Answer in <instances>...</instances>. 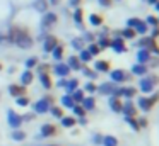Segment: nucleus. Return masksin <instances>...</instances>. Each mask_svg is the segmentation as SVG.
<instances>
[{
	"label": "nucleus",
	"instance_id": "5fc2aeb1",
	"mask_svg": "<svg viewBox=\"0 0 159 146\" xmlns=\"http://www.w3.org/2000/svg\"><path fill=\"white\" fill-rule=\"evenodd\" d=\"M94 141H96V143H101V141H103V138H101V136L98 134V136H94Z\"/></svg>",
	"mask_w": 159,
	"mask_h": 146
},
{
	"label": "nucleus",
	"instance_id": "a19ab883",
	"mask_svg": "<svg viewBox=\"0 0 159 146\" xmlns=\"http://www.w3.org/2000/svg\"><path fill=\"white\" fill-rule=\"evenodd\" d=\"M140 22H142L140 19H137V17H132V19L127 20V27H132V29H134V27H137Z\"/></svg>",
	"mask_w": 159,
	"mask_h": 146
},
{
	"label": "nucleus",
	"instance_id": "c9c22d12",
	"mask_svg": "<svg viewBox=\"0 0 159 146\" xmlns=\"http://www.w3.org/2000/svg\"><path fill=\"white\" fill-rule=\"evenodd\" d=\"M87 51H89V53L93 54V56H98V54H99L103 49H101V48L98 46V44H94V43H93V44H89V48H87Z\"/></svg>",
	"mask_w": 159,
	"mask_h": 146
},
{
	"label": "nucleus",
	"instance_id": "5701e85b",
	"mask_svg": "<svg viewBox=\"0 0 159 146\" xmlns=\"http://www.w3.org/2000/svg\"><path fill=\"white\" fill-rule=\"evenodd\" d=\"M147 73V66L145 65H134V68H132V75H139V77H142V75Z\"/></svg>",
	"mask_w": 159,
	"mask_h": 146
},
{
	"label": "nucleus",
	"instance_id": "f3484780",
	"mask_svg": "<svg viewBox=\"0 0 159 146\" xmlns=\"http://www.w3.org/2000/svg\"><path fill=\"white\" fill-rule=\"evenodd\" d=\"M60 122H62L63 127H74V126L77 124V119L74 117V115H63V117L60 119Z\"/></svg>",
	"mask_w": 159,
	"mask_h": 146
},
{
	"label": "nucleus",
	"instance_id": "473e14b6",
	"mask_svg": "<svg viewBox=\"0 0 159 146\" xmlns=\"http://www.w3.org/2000/svg\"><path fill=\"white\" fill-rule=\"evenodd\" d=\"M50 111H52V114L55 115V117H58V119L63 117V109L60 107V105H52V107H50Z\"/></svg>",
	"mask_w": 159,
	"mask_h": 146
},
{
	"label": "nucleus",
	"instance_id": "13d9d810",
	"mask_svg": "<svg viewBox=\"0 0 159 146\" xmlns=\"http://www.w3.org/2000/svg\"><path fill=\"white\" fill-rule=\"evenodd\" d=\"M79 119H80L79 122H80V124H82V126H86V124H87V121H86V119H84V117H79Z\"/></svg>",
	"mask_w": 159,
	"mask_h": 146
},
{
	"label": "nucleus",
	"instance_id": "423d86ee",
	"mask_svg": "<svg viewBox=\"0 0 159 146\" xmlns=\"http://www.w3.org/2000/svg\"><path fill=\"white\" fill-rule=\"evenodd\" d=\"M22 124V115L16 114L14 111H9V126L14 129H19Z\"/></svg>",
	"mask_w": 159,
	"mask_h": 146
},
{
	"label": "nucleus",
	"instance_id": "f704fd0d",
	"mask_svg": "<svg viewBox=\"0 0 159 146\" xmlns=\"http://www.w3.org/2000/svg\"><path fill=\"white\" fill-rule=\"evenodd\" d=\"M36 66H38V58L36 56L29 58V60L26 61V70H33V68H36Z\"/></svg>",
	"mask_w": 159,
	"mask_h": 146
},
{
	"label": "nucleus",
	"instance_id": "7ed1b4c3",
	"mask_svg": "<svg viewBox=\"0 0 159 146\" xmlns=\"http://www.w3.org/2000/svg\"><path fill=\"white\" fill-rule=\"evenodd\" d=\"M159 83V77H147V78H142L140 80V90L145 92V94H151L154 90V85Z\"/></svg>",
	"mask_w": 159,
	"mask_h": 146
},
{
	"label": "nucleus",
	"instance_id": "39448f33",
	"mask_svg": "<svg viewBox=\"0 0 159 146\" xmlns=\"http://www.w3.org/2000/svg\"><path fill=\"white\" fill-rule=\"evenodd\" d=\"M111 80H113V83H123L127 80H132V73H127L125 70H113Z\"/></svg>",
	"mask_w": 159,
	"mask_h": 146
},
{
	"label": "nucleus",
	"instance_id": "3c124183",
	"mask_svg": "<svg viewBox=\"0 0 159 146\" xmlns=\"http://www.w3.org/2000/svg\"><path fill=\"white\" fill-rule=\"evenodd\" d=\"M157 36H159V26L154 27V31H152V36H151V37H152V39H156Z\"/></svg>",
	"mask_w": 159,
	"mask_h": 146
},
{
	"label": "nucleus",
	"instance_id": "1a4fd4ad",
	"mask_svg": "<svg viewBox=\"0 0 159 146\" xmlns=\"http://www.w3.org/2000/svg\"><path fill=\"white\" fill-rule=\"evenodd\" d=\"M9 94L12 95V97H21V95H26V87L24 85H17V83H12L9 85Z\"/></svg>",
	"mask_w": 159,
	"mask_h": 146
},
{
	"label": "nucleus",
	"instance_id": "72a5a7b5",
	"mask_svg": "<svg viewBox=\"0 0 159 146\" xmlns=\"http://www.w3.org/2000/svg\"><path fill=\"white\" fill-rule=\"evenodd\" d=\"M43 22L46 24V26H53V24H57V15L53 12H48L46 14V17H45V20Z\"/></svg>",
	"mask_w": 159,
	"mask_h": 146
},
{
	"label": "nucleus",
	"instance_id": "4c0bfd02",
	"mask_svg": "<svg viewBox=\"0 0 159 146\" xmlns=\"http://www.w3.org/2000/svg\"><path fill=\"white\" fill-rule=\"evenodd\" d=\"M74 114H75L77 115V117H84V115H86V111H84V107H82V105H74Z\"/></svg>",
	"mask_w": 159,
	"mask_h": 146
},
{
	"label": "nucleus",
	"instance_id": "f8f14e48",
	"mask_svg": "<svg viewBox=\"0 0 159 146\" xmlns=\"http://www.w3.org/2000/svg\"><path fill=\"white\" fill-rule=\"evenodd\" d=\"M53 71H55L58 77H69L70 68L67 66V65H63V63H58V65H55V66H53Z\"/></svg>",
	"mask_w": 159,
	"mask_h": 146
},
{
	"label": "nucleus",
	"instance_id": "6e6d98bb",
	"mask_svg": "<svg viewBox=\"0 0 159 146\" xmlns=\"http://www.w3.org/2000/svg\"><path fill=\"white\" fill-rule=\"evenodd\" d=\"M86 39H87V41H93V34L87 32V34H86Z\"/></svg>",
	"mask_w": 159,
	"mask_h": 146
},
{
	"label": "nucleus",
	"instance_id": "c756f323",
	"mask_svg": "<svg viewBox=\"0 0 159 146\" xmlns=\"http://www.w3.org/2000/svg\"><path fill=\"white\" fill-rule=\"evenodd\" d=\"M26 132L24 131H21V129H16L14 132H12V139H14V141H24L26 139Z\"/></svg>",
	"mask_w": 159,
	"mask_h": 146
},
{
	"label": "nucleus",
	"instance_id": "0e129e2a",
	"mask_svg": "<svg viewBox=\"0 0 159 146\" xmlns=\"http://www.w3.org/2000/svg\"><path fill=\"white\" fill-rule=\"evenodd\" d=\"M50 146H57V144H50Z\"/></svg>",
	"mask_w": 159,
	"mask_h": 146
},
{
	"label": "nucleus",
	"instance_id": "2eb2a0df",
	"mask_svg": "<svg viewBox=\"0 0 159 146\" xmlns=\"http://www.w3.org/2000/svg\"><path fill=\"white\" fill-rule=\"evenodd\" d=\"M33 80H34V73H33V70H26L24 73L21 75V83L24 85H29V83H33Z\"/></svg>",
	"mask_w": 159,
	"mask_h": 146
},
{
	"label": "nucleus",
	"instance_id": "2f4dec72",
	"mask_svg": "<svg viewBox=\"0 0 159 146\" xmlns=\"http://www.w3.org/2000/svg\"><path fill=\"white\" fill-rule=\"evenodd\" d=\"M62 104L65 105L67 109H72L74 105H75V102H74V98L70 97L69 94H67V95H63V97H62Z\"/></svg>",
	"mask_w": 159,
	"mask_h": 146
},
{
	"label": "nucleus",
	"instance_id": "ea45409f",
	"mask_svg": "<svg viewBox=\"0 0 159 146\" xmlns=\"http://www.w3.org/2000/svg\"><path fill=\"white\" fill-rule=\"evenodd\" d=\"M74 19H75L77 24H82V9H80V7L75 9V12H74Z\"/></svg>",
	"mask_w": 159,
	"mask_h": 146
},
{
	"label": "nucleus",
	"instance_id": "58836bf2",
	"mask_svg": "<svg viewBox=\"0 0 159 146\" xmlns=\"http://www.w3.org/2000/svg\"><path fill=\"white\" fill-rule=\"evenodd\" d=\"M145 24H147V26H149V24H151V26L157 27V26H159V19H157V17H156V15H149L147 19H145Z\"/></svg>",
	"mask_w": 159,
	"mask_h": 146
},
{
	"label": "nucleus",
	"instance_id": "a18cd8bd",
	"mask_svg": "<svg viewBox=\"0 0 159 146\" xmlns=\"http://www.w3.org/2000/svg\"><path fill=\"white\" fill-rule=\"evenodd\" d=\"M80 70L84 71V75H86V77H91V78H96V71H93V70H89V68H80Z\"/></svg>",
	"mask_w": 159,
	"mask_h": 146
},
{
	"label": "nucleus",
	"instance_id": "4be33fe9",
	"mask_svg": "<svg viewBox=\"0 0 159 146\" xmlns=\"http://www.w3.org/2000/svg\"><path fill=\"white\" fill-rule=\"evenodd\" d=\"M89 22L93 24V26H103L104 19H103V15H99V14H91V15H89Z\"/></svg>",
	"mask_w": 159,
	"mask_h": 146
},
{
	"label": "nucleus",
	"instance_id": "f03ea898",
	"mask_svg": "<svg viewBox=\"0 0 159 146\" xmlns=\"http://www.w3.org/2000/svg\"><path fill=\"white\" fill-rule=\"evenodd\" d=\"M157 100H159V92L152 94L151 97H140L139 98V107L144 112H149V111H152V107H154L156 104H157Z\"/></svg>",
	"mask_w": 159,
	"mask_h": 146
},
{
	"label": "nucleus",
	"instance_id": "b1692460",
	"mask_svg": "<svg viewBox=\"0 0 159 146\" xmlns=\"http://www.w3.org/2000/svg\"><path fill=\"white\" fill-rule=\"evenodd\" d=\"M65 88H67V94L70 95L74 90H77V88H79V80H77V78L69 80V81H67V85H65Z\"/></svg>",
	"mask_w": 159,
	"mask_h": 146
},
{
	"label": "nucleus",
	"instance_id": "bb28decb",
	"mask_svg": "<svg viewBox=\"0 0 159 146\" xmlns=\"http://www.w3.org/2000/svg\"><path fill=\"white\" fill-rule=\"evenodd\" d=\"M135 36H137V32H135V29H132V27H127V29L121 31V37H123V39H134Z\"/></svg>",
	"mask_w": 159,
	"mask_h": 146
},
{
	"label": "nucleus",
	"instance_id": "7c9ffc66",
	"mask_svg": "<svg viewBox=\"0 0 159 146\" xmlns=\"http://www.w3.org/2000/svg\"><path fill=\"white\" fill-rule=\"evenodd\" d=\"M79 60H80V63H87V61L93 60V54H91L87 49H80V56H79Z\"/></svg>",
	"mask_w": 159,
	"mask_h": 146
},
{
	"label": "nucleus",
	"instance_id": "c85d7f7f",
	"mask_svg": "<svg viewBox=\"0 0 159 146\" xmlns=\"http://www.w3.org/2000/svg\"><path fill=\"white\" fill-rule=\"evenodd\" d=\"M103 144L104 146H118V139L115 136H104L103 138Z\"/></svg>",
	"mask_w": 159,
	"mask_h": 146
},
{
	"label": "nucleus",
	"instance_id": "864d4df0",
	"mask_svg": "<svg viewBox=\"0 0 159 146\" xmlns=\"http://www.w3.org/2000/svg\"><path fill=\"white\" fill-rule=\"evenodd\" d=\"M139 126H140V127H145V126H147V121H145L144 117H142V119H139Z\"/></svg>",
	"mask_w": 159,
	"mask_h": 146
},
{
	"label": "nucleus",
	"instance_id": "603ef678",
	"mask_svg": "<svg viewBox=\"0 0 159 146\" xmlns=\"http://www.w3.org/2000/svg\"><path fill=\"white\" fill-rule=\"evenodd\" d=\"M80 2H82V0H70V5H72V7H79Z\"/></svg>",
	"mask_w": 159,
	"mask_h": 146
},
{
	"label": "nucleus",
	"instance_id": "49530a36",
	"mask_svg": "<svg viewBox=\"0 0 159 146\" xmlns=\"http://www.w3.org/2000/svg\"><path fill=\"white\" fill-rule=\"evenodd\" d=\"M72 46H74V48H77L79 51H80V49H84V48H82V39H74V41H72Z\"/></svg>",
	"mask_w": 159,
	"mask_h": 146
},
{
	"label": "nucleus",
	"instance_id": "393cba45",
	"mask_svg": "<svg viewBox=\"0 0 159 146\" xmlns=\"http://www.w3.org/2000/svg\"><path fill=\"white\" fill-rule=\"evenodd\" d=\"M70 97L74 98V102H82L84 100V97H86V95H84V90H80V88H77V90H74L72 94H70Z\"/></svg>",
	"mask_w": 159,
	"mask_h": 146
},
{
	"label": "nucleus",
	"instance_id": "6ab92c4d",
	"mask_svg": "<svg viewBox=\"0 0 159 146\" xmlns=\"http://www.w3.org/2000/svg\"><path fill=\"white\" fill-rule=\"evenodd\" d=\"M39 81H41V85L46 88V90H50V88L53 87V81H52V78H50L48 73H41V75H39Z\"/></svg>",
	"mask_w": 159,
	"mask_h": 146
},
{
	"label": "nucleus",
	"instance_id": "ddd939ff",
	"mask_svg": "<svg viewBox=\"0 0 159 146\" xmlns=\"http://www.w3.org/2000/svg\"><path fill=\"white\" fill-rule=\"evenodd\" d=\"M121 112H125V115H127V117H135V114H137V109H135V105L132 104L130 100H128L127 104H123Z\"/></svg>",
	"mask_w": 159,
	"mask_h": 146
},
{
	"label": "nucleus",
	"instance_id": "4d7b16f0",
	"mask_svg": "<svg viewBox=\"0 0 159 146\" xmlns=\"http://www.w3.org/2000/svg\"><path fill=\"white\" fill-rule=\"evenodd\" d=\"M65 85H67L65 80H60V81H58V87H65Z\"/></svg>",
	"mask_w": 159,
	"mask_h": 146
},
{
	"label": "nucleus",
	"instance_id": "0eeeda50",
	"mask_svg": "<svg viewBox=\"0 0 159 146\" xmlns=\"http://www.w3.org/2000/svg\"><path fill=\"white\" fill-rule=\"evenodd\" d=\"M41 134L45 136V138H52V136H57L58 134V127H57L55 124H43L41 126Z\"/></svg>",
	"mask_w": 159,
	"mask_h": 146
},
{
	"label": "nucleus",
	"instance_id": "79ce46f5",
	"mask_svg": "<svg viewBox=\"0 0 159 146\" xmlns=\"http://www.w3.org/2000/svg\"><path fill=\"white\" fill-rule=\"evenodd\" d=\"M125 121H127L128 124H130L132 127L135 129V131H139V129H140V126H139V121H135V117H125Z\"/></svg>",
	"mask_w": 159,
	"mask_h": 146
},
{
	"label": "nucleus",
	"instance_id": "c03bdc74",
	"mask_svg": "<svg viewBox=\"0 0 159 146\" xmlns=\"http://www.w3.org/2000/svg\"><path fill=\"white\" fill-rule=\"evenodd\" d=\"M86 92H89V94H93V92L98 90V85L93 83V81H89V83H86V88H84Z\"/></svg>",
	"mask_w": 159,
	"mask_h": 146
},
{
	"label": "nucleus",
	"instance_id": "69168bd1",
	"mask_svg": "<svg viewBox=\"0 0 159 146\" xmlns=\"http://www.w3.org/2000/svg\"><path fill=\"white\" fill-rule=\"evenodd\" d=\"M157 19H159V17H157Z\"/></svg>",
	"mask_w": 159,
	"mask_h": 146
},
{
	"label": "nucleus",
	"instance_id": "bf43d9fd",
	"mask_svg": "<svg viewBox=\"0 0 159 146\" xmlns=\"http://www.w3.org/2000/svg\"><path fill=\"white\" fill-rule=\"evenodd\" d=\"M62 0H50V3H53V5H57V3H60Z\"/></svg>",
	"mask_w": 159,
	"mask_h": 146
},
{
	"label": "nucleus",
	"instance_id": "cd10ccee",
	"mask_svg": "<svg viewBox=\"0 0 159 146\" xmlns=\"http://www.w3.org/2000/svg\"><path fill=\"white\" fill-rule=\"evenodd\" d=\"M52 54H53V58H55L57 61L62 60V58H63V46H62V44H58V46L52 51Z\"/></svg>",
	"mask_w": 159,
	"mask_h": 146
},
{
	"label": "nucleus",
	"instance_id": "9b49d317",
	"mask_svg": "<svg viewBox=\"0 0 159 146\" xmlns=\"http://www.w3.org/2000/svg\"><path fill=\"white\" fill-rule=\"evenodd\" d=\"M111 48H113L116 53H125V51H127V48H125V39L123 37H115V39L111 41Z\"/></svg>",
	"mask_w": 159,
	"mask_h": 146
},
{
	"label": "nucleus",
	"instance_id": "9d476101",
	"mask_svg": "<svg viewBox=\"0 0 159 146\" xmlns=\"http://www.w3.org/2000/svg\"><path fill=\"white\" fill-rule=\"evenodd\" d=\"M98 90L104 95H113L115 92H116V85H115L113 81H106V83H101L99 87H98Z\"/></svg>",
	"mask_w": 159,
	"mask_h": 146
},
{
	"label": "nucleus",
	"instance_id": "20e7f679",
	"mask_svg": "<svg viewBox=\"0 0 159 146\" xmlns=\"http://www.w3.org/2000/svg\"><path fill=\"white\" fill-rule=\"evenodd\" d=\"M53 102V98L52 97H45V98H41V100H38L34 104V112L36 114H46V112L50 111V107H52V104Z\"/></svg>",
	"mask_w": 159,
	"mask_h": 146
},
{
	"label": "nucleus",
	"instance_id": "4468645a",
	"mask_svg": "<svg viewBox=\"0 0 159 146\" xmlns=\"http://www.w3.org/2000/svg\"><path fill=\"white\" fill-rule=\"evenodd\" d=\"M110 107L113 112H121V107H123V104H121V100L118 97H115V95H111L110 97Z\"/></svg>",
	"mask_w": 159,
	"mask_h": 146
},
{
	"label": "nucleus",
	"instance_id": "e2e57ef3",
	"mask_svg": "<svg viewBox=\"0 0 159 146\" xmlns=\"http://www.w3.org/2000/svg\"><path fill=\"white\" fill-rule=\"evenodd\" d=\"M2 70H4V66H2V63H0V71H2Z\"/></svg>",
	"mask_w": 159,
	"mask_h": 146
},
{
	"label": "nucleus",
	"instance_id": "e433bc0d",
	"mask_svg": "<svg viewBox=\"0 0 159 146\" xmlns=\"http://www.w3.org/2000/svg\"><path fill=\"white\" fill-rule=\"evenodd\" d=\"M16 102H17V105H21V107H28V105H29V97L21 95V97L16 98Z\"/></svg>",
	"mask_w": 159,
	"mask_h": 146
},
{
	"label": "nucleus",
	"instance_id": "8fccbe9b",
	"mask_svg": "<svg viewBox=\"0 0 159 146\" xmlns=\"http://www.w3.org/2000/svg\"><path fill=\"white\" fill-rule=\"evenodd\" d=\"M99 3H101L103 7H110L111 3H113V0H99Z\"/></svg>",
	"mask_w": 159,
	"mask_h": 146
},
{
	"label": "nucleus",
	"instance_id": "a211bd4d",
	"mask_svg": "<svg viewBox=\"0 0 159 146\" xmlns=\"http://www.w3.org/2000/svg\"><path fill=\"white\" fill-rule=\"evenodd\" d=\"M67 66L70 68V70H80L82 68V63H80V60H79V56H70L69 58V63H67Z\"/></svg>",
	"mask_w": 159,
	"mask_h": 146
},
{
	"label": "nucleus",
	"instance_id": "052dcab7",
	"mask_svg": "<svg viewBox=\"0 0 159 146\" xmlns=\"http://www.w3.org/2000/svg\"><path fill=\"white\" fill-rule=\"evenodd\" d=\"M147 2H149V3H152V5H154V3H156V2H159V0H147Z\"/></svg>",
	"mask_w": 159,
	"mask_h": 146
},
{
	"label": "nucleus",
	"instance_id": "09e8293b",
	"mask_svg": "<svg viewBox=\"0 0 159 146\" xmlns=\"http://www.w3.org/2000/svg\"><path fill=\"white\" fill-rule=\"evenodd\" d=\"M33 119H34V114H31V112H29V114H24L22 115V121H33Z\"/></svg>",
	"mask_w": 159,
	"mask_h": 146
},
{
	"label": "nucleus",
	"instance_id": "aec40b11",
	"mask_svg": "<svg viewBox=\"0 0 159 146\" xmlns=\"http://www.w3.org/2000/svg\"><path fill=\"white\" fill-rule=\"evenodd\" d=\"M137 60L140 61V65L147 63V61L151 60V53H149V51H147V49H145V48H144V49H140V51H139V53H137Z\"/></svg>",
	"mask_w": 159,
	"mask_h": 146
},
{
	"label": "nucleus",
	"instance_id": "dca6fc26",
	"mask_svg": "<svg viewBox=\"0 0 159 146\" xmlns=\"http://www.w3.org/2000/svg\"><path fill=\"white\" fill-rule=\"evenodd\" d=\"M84 107V111H93L94 107H96V98L94 97H84V100L80 102Z\"/></svg>",
	"mask_w": 159,
	"mask_h": 146
},
{
	"label": "nucleus",
	"instance_id": "412c9836",
	"mask_svg": "<svg viewBox=\"0 0 159 146\" xmlns=\"http://www.w3.org/2000/svg\"><path fill=\"white\" fill-rule=\"evenodd\" d=\"M94 68H96V71H110V61L99 60L94 63Z\"/></svg>",
	"mask_w": 159,
	"mask_h": 146
},
{
	"label": "nucleus",
	"instance_id": "f257e3e1",
	"mask_svg": "<svg viewBox=\"0 0 159 146\" xmlns=\"http://www.w3.org/2000/svg\"><path fill=\"white\" fill-rule=\"evenodd\" d=\"M11 39L12 43H16L19 48H22V49H29V48H33V37L29 36V32L26 29H22V27H17V26H12L11 29Z\"/></svg>",
	"mask_w": 159,
	"mask_h": 146
},
{
	"label": "nucleus",
	"instance_id": "de8ad7c7",
	"mask_svg": "<svg viewBox=\"0 0 159 146\" xmlns=\"http://www.w3.org/2000/svg\"><path fill=\"white\" fill-rule=\"evenodd\" d=\"M38 70H39V75H41V73H48V70H50V66H48V65H41V66H39L38 68Z\"/></svg>",
	"mask_w": 159,
	"mask_h": 146
},
{
	"label": "nucleus",
	"instance_id": "680f3d73",
	"mask_svg": "<svg viewBox=\"0 0 159 146\" xmlns=\"http://www.w3.org/2000/svg\"><path fill=\"white\" fill-rule=\"evenodd\" d=\"M154 7H156V10H159V2H156V3H154Z\"/></svg>",
	"mask_w": 159,
	"mask_h": 146
},
{
	"label": "nucleus",
	"instance_id": "6e6552de",
	"mask_svg": "<svg viewBox=\"0 0 159 146\" xmlns=\"http://www.w3.org/2000/svg\"><path fill=\"white\" fill-rule=\"evenodd\" d=\"M57 46H58V39H57L55 36H46V41H45V44H43L45 53H52Z\"/></svg>",
	"mask_w": 159,
	"mask_h": 146
},
{
	"label": "nucleus",
	"instance_id": "37998d69",
	"mask_svg": "<svg viewBox=\"0 0 159 146\" xmlns=\"http://www.w3.org/2000/svg\"><path fill=\"white\" fill-rule=\"evenodd\" d=\"M135 29H137V31H135V32H142V34H145V32H147V29H149V26H147V24L144 22V20H142V22L139 24V26L135 27Z\"/></svg>",
	"mask_w": 159,
	"mask_h": 146
},
{
	"label": "nucleus",
	"instance_id": "a878e982",
	"mask_svg": "<svg viewBox=\"0 0 159 146\" xmlns=\"http://www.w3.org/2000/svg\"><path fill=\"white\" fill-rule=\"evenodd\" d=\"M98 46L101 48V49H104V48H110L111 46V39L108 36H99V39H98Z\"/></svg>",
	"mask_w": 159,
	"mask_h": 146
}]
</instances>
